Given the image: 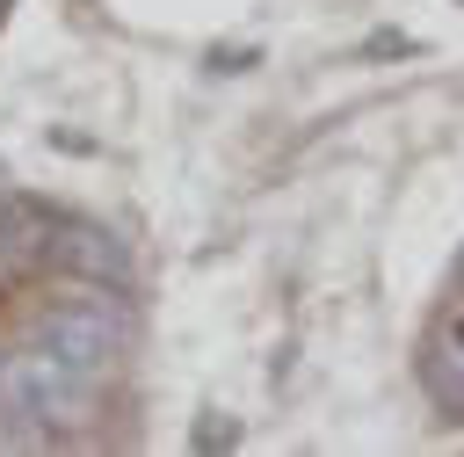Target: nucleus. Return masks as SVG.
<instances>
[{
	"label": "nucleus",
	"mask_w": 464,
	"mask_h": 457,
	"mask_svg": "<svg viewBox=\"0 0 464 457\" xmlns=\"http://www.w3.org/2000/svg\"><path fill=\"white\" fill-rule=\"evenodd\" d=\"M254 58H261V51H210V65H218V73H246Z\"/></svg>",
	"instance_id": "7"
},
{
	"label": "nucleus",
	"mask_w": 464,
	"mask_h": 457,
	"mask_svg": "<svg viewBox=\"0 0 464 457\" xmlns=\"http://www.w3.org/2000/svg\"><path fill=\"white\" fill-rule=\"evenodd\" d=\"M102 413V377L72 370L51 348H0V421H29L44 435L58 428H87Z\"/></svg>",
	"instance_id": "1"
},
{
	"label": "nucleus",
	"mask_w": 464,
	"mask_h": 457,
	"mask_svg": "<svg viewBox=\"0 0 464 457\" xmlns=\"http://www.w3.org/2000/svg\"><path fill=\"white\" fill-rule=\"evenodd\" d=\"M457 7H464V0H457Z\"/></svg>",
	"instance_id": "10"
},
{
	"label": "nucleus",
	"mask_w": 464,
	"mask_h": 457,
	"mask_svg": "<svg viewBox=\"0 0 464 457\" xmlns=\"http://www.w3.org/2000/svg\"><path fill=\"white\" fill-rule=\"evenodd\" d=\"M435 326H450V334H464V297H450V305L435 312Z\"/></svg>",
	"instance_id": "8"
},
{
	"label": "nucleus",
	"mask_w": 464,
	"mask_h": 457,
	"mask_svg": "<svg viewBox=\"0 0 464 457\" xmlns=\"http://www.w3.org/2000/svg\"><path fill=\"white\" fill-rule=\"evenodd\" d=\"M123 297H130V290L109 297V283H72V297H58V305H44V312L29 319V341L51 348V355H65V363L87 370V377H109V370L123 363L130 334H138Z\"/></svg>",
	"instance_id": "2"
},
{
	"label": "nucleus",
	"mask_w": 464,
	"mask_h": 457,
	"mask_svg": "<svg viewBox=\"0 0 464 457\" xmlns=\"http://www.w3.org/2000/svg\"><path fill=\"white\" fill-rule=\"evenodd\" d=\"M232 442H239V421H218V413L196 421V450H232Z\"/></svg>",
	"instance_id": "6"
},
{
	"label": "nucleus",
	"mask_w": 464,
	"mask_h": 457,
	"mask_svg": "<svg viewBox=\"0 0 464 457\" xmlns=\"http://www.w3.org/2000/svg\"><path fill=\"white\" fill-rule=\"evenodd\" d=\"M457 283H464V254H457Z\"/></svg>",
	"instance_id": "9"
},
{
	"label": "nucleus",
	"mask_w": 464,
	"mask_h": 457,
	"mask_svg": "<svg viewBox=\"0 0 464 457\" xmlns=\"http://www.w3.org/2000/svg\"><path fill=\"white\" fill-rule=\"evenodd\" d=\"M51 225H58V210H44L29 196H0V254L7 261H44Z\"/></svg>",
	"instance_id": "5"
},
{
	"label": "nucleus",
	"mask_w": 464,
	"mask_h": 457,
	"mask_svg": "<svg viewBox=\"0 0 464 457\" xmlns=\"http://www.w3.org/2000/svg\"><path fill=\"white\" fill-rule=\"evenodd\" d=\"M44 261H51L65 283H109V290H130V283H138L130 247H123L109 225H94V218H58Z\"/></svg>",
	"instance_id": "3"
},
{
	"label": "nucleus",
	"mask_w": 464,
	"mask_h": 457,
	"mask_svg": "<svg viewBox=\"0 0 464 457\" xmlns=\"http://www.w3.org/2000/svg\"><path fill=\"white\" fill-rule=\"evenodd\" d=\"M0 7H7V0H0Z\"/></svg>",
	"instance_id": "11"
},
{
	"label": "nucleus",
	"mask_w": 464,
	"mask_h": 457,
	"mask_svg": "<svg viewBox=\"0 0 464 457\" xmlns=\"http://www.w3.org/2000/svg\"><path fill=\"white\" fill-rule=\"evenodd\" d=\"M413 377H420V392H428V406H435L442 421H464V334L435 326V334L420 341Z\"/></svg>",
	"instance_id": "4"
}]
</instances>
